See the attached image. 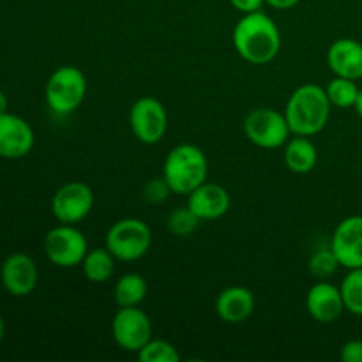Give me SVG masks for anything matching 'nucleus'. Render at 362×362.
Returning a JSON list of instances; mask_svg holds the SVG:
<instances>
[{
  "mask_svg": "<svg viewBox=\"0 0 362 362\" xmlns=\"http://www.w3.org/2000/svg\"><path fill=\"white\" fill-rule=\"evenodd\" d=\"M232 41L240 59L253 66H265L281 49V32L269 14L255 11L240 18L233 28Z\"/></svg>",
  "mask_w": 362,
  "mask_h": 362,
  "instance_id": "nucleus-1",
  "label": "nucleus"
},
{
  "mask_svg": "<svg viewBox=\"0 0 362 362\" xmlns=\"http://www.w3.org/2000/svg\"><path fill=\"white\" fill-rule=\"evenodd\" d=\"M331 110L332 105L325 88L317 83H306L290 94L283 113L292 134L313 136L327 126Z\"/></svg>",
  "mask_w": 362,
  "mask_h": 362,
  "instance_id": "nucleus-2",
  "label": "nucleus"
},
{
  "mask_svg": "<svg viewBox=\"0 0 362 362\" xmlns=\"http://www.w3.org/2000/svg\"><path fill=\"white\" fill-rule=\"evenodd\" d=\"M207 156L193 144H180L168 152L163 165V177L173 194H187L207 180Z\"/></svg>",
  "mask_w": 362,
  "mask_h": 362,
  "instance_id": "nucleus-3",
  "label": "nucleus"
},
{
  "mask_svg": "<svg viewBox=\"0 0 362 362\" xmlns=\"http://www.w3.org/2000/svg\"><path fill=\"white\" fill-rule=\"evenodd\" d=\"M87 95V78L76 66H62L46 81L45 98L49 110L59 115L76 112Z\"/></svg>",
  "mask_w": 362,
  "mask_h": 362,
  "instance_id": "nucleus-4",
  "label": "nucleus"
},
{
  "mask_svg": "<svg viewBox=\"0 0 362 362\" xmlns=\"http://www.w3.org/2000/svg\"><path fill=\"white\" fill-rule=\"evenodd\" d=\"M152 244L151 228L138 218H124L106 232L105 246L120 262H136L147 255Z\"/></svg>",
  "mask_w": 362,
  "mask_h": 362,
  "instance_id": "nucleus-5",
  "label": "nucleus"
},
{
  "mask_svg": "<svg viewBox=\"0 0 362 362\" xmlns=\"http://www.w3.org/2000/svg\"><path fill=\"white\" fill-rule=\"evenodd\" d=\"M45 255L55 267L73 269L81 265L88 253V244L76 225H64L49 230L42 240Z\"/></svg>",
  "mask_w": 362,
  "mask_h": 362,
  "instance_id": "nucleus-6",
  "label": "nucleus"
},
{
  "mask_svg": "<svg viewBox=\"0 0 362 362\" xmlns=\"http://www.w3.org/2000/svg\"><path fill=\"white\" fill-rule=\"evenodd\" d=\"M244 134L260 148H279L290 140L288 122L285 113L274 108H257L244 119Z\"/></svg>",
  "mask_w": 362,
  "mask_h": 362,
  "instance_id": "nucleus-7",
  "label": "nucleus"
},
{
  "mask_svg": "<svg viewBox=\"0 0 362 362\" xmlns=\"http://www.w3.org/2000/svg\"><path fill=\"white\" fill-rule=\"evenodd\" d=\"M131 131L138 141L154 145L165 138L168 129V113L163 103L152 95L136 99L129 110Z\"/></svg>",
  "mask_w": 362,
  "mask_h": 362,
  "instance_id": "nucleus-8",
  "label": "nucleus"
},
{
  "mask_svg": "<svg viewBox=\"0 0 362 362\" xmlns=\"http://www.w3.org/2000/svg\"><path fill=\"white\" fill-rule=\"evenodd\" d=\"M94 191L88 184L71 180L57 189L52 198V212L55 219L64 225H78L94 209Z\"/></svg>",
  "mask_w": 362,
  "mask_h": 362,
  "instance_id": "nucleus-9",
  "label": "nucleus"
},
{
  "mask_svg": "<svg viewBox=\"0 0 362 362\" xmlns=\"http://www.w3.org/2000/svg\"><path fill=\"white\" fill-rule=\"evenodd\" d=\"M112 336L126 352H140L152 339V322L140 306L119 308L112 320Z\"/></svg>",
  "mask_w": 362,
  "mask_h": 362,
  "instance_id": "nucleus-10",
  "label": "nucleus"
},
{
  "mask_svg": "<svg viewBox=\"0 0 362 362\" xmlns=\"http://www.w3.org/2000/svg\"><path fill=\"white\" fill-rule=\"evenodd\" d=\"M35 134L30 124L14 113L0 115V158L21 159L34 148Z\"/></svg>",
  "mask_w": 362,
  "mask_h": 362,
  "instance_id": "nucleus-11",
  "label": "nucleus"
},
{
  "mask_svg": "<svg viewBox=\"0 0 362 362\" xmlns=\"http://www.w3.org/2000/svg\"><path fill=\"white\" fill-rule=\"evenodd\" d=\"M0 279L7 293L13 297H27L35 290L39 271L34 258L27 253H13L4 260Z\"/></svg>",
  "mask_w": 362,
  "mask_h": 362,
  "instance_id": "nucleus-12",
  "label": "nucleus"
},
{
  "mask_svg": "<svg viewBox=\"0 0 362 362\" xmlns=\"http://www.w3.org/2000/svg\"><path fill=\"white\" fill-rule=\"evenodd\" d=\"M331 247L345 269L362 267V216L341 219L331 237Z\"/></svg>",
  "mask_w": 362,
  "mask_h": 362,
  "instance_id": "nucleus-13",
  "label": "nucleus"
},
{
  "mask_svg": "<svg viewBox=\"0 0 362 362\" xmlns=\"http://www.w3.org/2000/svg\"><path fill=\"white\" fill-rule=\"evenodd\" d=\"M306 310L318 324H334L346 311L339 286L332 285L327 279L315 283L308 290Z\"/></svg>",
  "mask_w": 362,
  "mask_h": 362,
  "instance_id": "nucleus-14",
  "label": "nucleus"
},
{
  "mask_svg": "<svg viewBox=\"0 0 362 362\" xmlns=\"http://www.w3.org/2000/svg\"><path fill=\"white\" fill-rule=\"evenodd\" d=\"M187 207L202 219V221H214L223 218L230 209V194L221 184L207 182L191 191L187 194Z\"/></svg>",
  "mask_w": 362,
  "mask_h": 362,
  "instance_id": "nucleus-15",
  "label": "nucleus"
},
{
  "mask_svg": "<svg viewBox=\"0 0 362 362\" xmlns=\"http://www.w3.org/2000/svg\"><path fill=\"white\" fill-rule=\"evenodd\" d=\"M327 66L334 76L361 80L362 78V42L352 37H341L327 49Z\"/></svg>",
  "mask_w": 362,
  "mask_h": 362,
  "instance_id": "nucleus-16",
  "label": "nucleus"
},
{
  "mask_svg": "<svg viewBox=\"0 0 362 362\" xmlns=\"http://www.w3.org/2000/svg\"><path fill=\"white\" fill-rule=\"evenodd\" d=\"M253 311L255 296L246 286H228L216 299V313L226 324H243Z\"/></svg>",
  "mask_w": 362,
  "mask_h": 362,
  "instance_id": "nucleus-17",
  "label": "nucleus"
},
{
  "mask_svg": "<svg viewBox=\"0 0 362 362\" xmlns=\"http://www.w3.org/2000/svg\"><path fill=\"white\" fill-rule=\"evenodd\" d=\"M285 165L293 173H310L317 166L318 152L310 136H299L296 134L285 144Z\"/></svg>",
  "mask_w": 362,
  "mask_h": 362,
  "instance_id": "nucleus-18",
  "label": "nucleus"
},
{
  "mask_svg": "<svg viewBox=\"0 0 362 362\" xmlns=\"http://www.w3.org/2000/svg\"><path fill=\"white\" fill-rule=\"evenodd\" d=\"M147 292L148 286L144 276L136 274V272H127L117 279L113 297H115V303L119 308L140 306L147 297Z\"/></svg>",
  "mask_w": 362,
  "mask_h": 362,
  "instance_id": "nucleus-19",
  "label": "nucleus"
},
{
  "mask_svg": "<svg viewBox=\"0 0 362 362\" xmlns=\"http://www.w3.org/2000/svg\"><path fill=\"white\" fill-rule=\"evenodd\" d=\"M115 262L117 258L110 253L108 247H95L88 250V253L85 255L81 269L85 278L90 283H106L115 272Z\"/></svg>",
  "mask_w": 362,
  "mask_h": 362,
  "instance_id": "nucleus-20",
  "label": "nucleus"
},
{
  "mask_svg": "<svg viewBox=\"0 0 362 362\" xmlns=\"http://www.w3.org/2000/svg\"><path fill=\"white\" fill-rule=\"evenodd\" d=\"M327 98L332 106L336 108H354L359 95V85L356 80H349V78L334 76L325 87Z\"/></svg>",
  "mask_w": 362,
  "mask_h": 362,
  "instance_id": "nucleus-21",
  "label": "nucleus"
},
{
  "mask_svg": "<svg viewBox=\"0 0 362 362\" xmlns=\"http://www.w3.org/2000/svg\"><path fill=\"white\" fill-rule=\"evenodd\" d=\"M339 290L345 310L356 317H362V267L349 269V274L343 278Z\"/></svg>",
  "mask_w": 362,
  "mask_h": 362,
  "instance_id": "nucleus-22",
  "label": "nucleus"
},
{
  "mask_svg": "<svg viewBox=\"0 0 362 362\" xmlns=\"http://www.w3.org/2000/svg\"><path fill=\"white\" fill-rule=\"evenodd\" d=\"M200 221L202 219L186 205V207H177L170 212L166 218V228L172 235L186 239V237L193 235Z\"/></svg>",
  "mask_w": 362,
  "mask_h": 362,
  "instance_id": "nucleus-23",
  "label": "nucleus"
},
{
  "mask_svg": "<svg viewBox=\"0 0 362 362\" xmlns=\"http://www.w3.org/2000/svg\"><path fill=\"white\" fill-rule=\"evenodd\" d=\"M339 260L334 255L332 247H322V250H317L310 257V262H308V271L313 276L317 281L320 279H327L338 271Z\"/></svg>",
  "mask_w": 362,
  "mask_h": 362,
  "instance_id": "nucleus-24",
  "label": "nucleus"
},
{
  "mask_svg": "<svg viewBox=\"0 0 362 362\" xmlns=\"http://www.w3.org/2000/svg\"><path fill=\"white\" fill-rule=\"evenodd\" d=\"M138 359L141 362H177L180 359V356L172 343L165 341V339L152 338L138 352Z\"/></svg>",
  "mask_w": 362,
  "mask_h": 362,
  "instance_id": "nucleus-25",
  "label": "nucleus"
},
{
  "mask_svg": "<svg viewBox=\"0 0 362 362\" xmlns=\"http://www.w3.org/2000/svg\"><path fill=\"white\" fill-rule=\"evenodd\" d=\"M170 193H172V189H170L165 177H158V179H151L147 184H145L144 193L141 194H144V200L147 202V204L158 205V204H163V202L168 198Z\"/></svg>",
  "mask_w": 362,
  "mask_h": 362,
  "instance_id": "nucleus-26",
  "label": "nucleus"
},
{
  "mask_svg": "<svg viewBox=\"0 0 362 362\" xmlns=\"http://www.w3.org/2000/svg\"><path fill=\"white\" fill-rule=\"evenodd\" d=\"M343 362H362V339H349L339 350Z\"/></svg>",
  "mask_w": 362,
  "mask_h": 362,
  "instance_id": "nucleus-27",
  "label": "nucleus"
},
{
  "mask_svg": "<svg viewBox=\"0 0 362 362\" xmlns=\"http://www.w3.org/2000/svg\"><path fill=\"white\" fill-rule=\"evenodd\" d=\"M230 4L239 13L247 14L255 13V11H262V6L265 4V0H230Z\"/></svg>",
  "mask_w": 362,
  "mask_h": 362,
  "instance_id": "nucleus-28",
  "label": "nucleus"
},
{
  "mask_svg": "<svg viewBox=\"0 0 362 362\" xmlns=\"http://www.w3.org/2000/svg\"><path fill=\"white\" fill-rule=\"evenodd\" d=\"M300 0H265L267 6H271L272 9H279V11H286V9H292L299 4Z\"/></svg>",
  "mask_w": 362,
  "mask_h": 362,
  "instance_id": "nucleus-29",
  "label": "nucleus"
},
{
  "mask_svg": "<svg viewBox=\"0 0 362 362\" xmlns=\"http://www.w3.org/2000/svg\"><path fill=\"white\" fill-rule=\"evenodd\" d=\"M9 108V101H7V95L4 94V90H0V115L7 112Z\"/></svg>",
  "mask_w": 362,
  "mask_h": 362,
  "instance_id": "nucleus-30",
  "label": "nucleus"
},
{
  "mask_svg": "<svg viewBox=\"0 0 362 362\" xmlns=\"http://www.w3.org/2000/svg\"><path fill=\"white\" fill-rule=\"evenodd\" d=\"M354 108H356L357 115L362 119V88H359V95H357V101H356V106H354Z\"/></svg>",
  "mask_w": 362,
  "mask_h": 362,
  "instance_id": "nucleus-31",
  "label": "nucleus"
},
{
  "mask_svg": "<svg viewBox=\"0 0 362 362\" xmlns=\"http://www.w3.org/2000/svg\"><path fill=\"white\" fill-rule=\"evenodd\" d=\"M4 334H6V325H4V320H2V317H0V343H2V339H4Z\"/></svg>",
  "mask_w": 362,
  "mask_h": 362,
  "instance_id": "nucleus-32",
  "label": "nucleus"
}]
</instances>
